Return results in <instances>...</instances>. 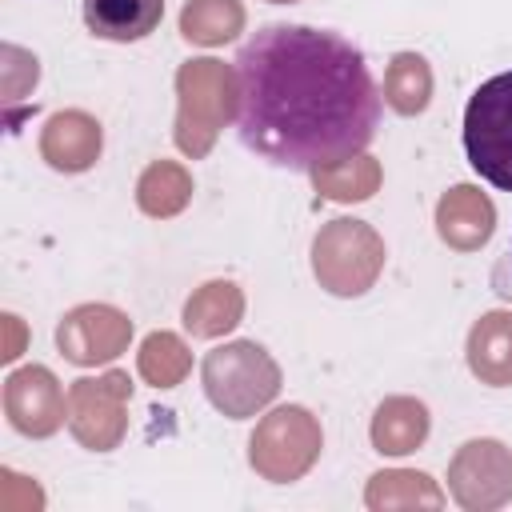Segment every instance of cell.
I'll return each mask as SVG.
<instances>
[{"mask_svg": "<svg viewBox=\"0 0 512 512\" xmlns=\"http://www.w3.org/2000/svg\"><path fill=\"white\" fill-rule=\"evenodd\" d=\"M236 132L264 160L296 172L348 160L380 124V88L344 36L268 24L236 52Z\"/></svg>", "mask_w": 512, "mask_h": 512, "instance_id": "6da1fadb", "label": "cell"}, {"mask_svg": "<svg viewBox=\"0 0 512 512\" xmlns=\"http://www.w3.org/2000/svg\"><path fill=\"white\" fill-rule=\"evenodd\" d=\"M468 164L492 184L512 192V72L484 80L464 108Z\"/></svg>", "mask_w": 512, "mask_h": 512, "instance_id": "7a4b0ae2", "label": "cell"}, {"mask_svg": "<svg viewBox=\"0 0 512 512\" xmlns=\"http://www.w3.org/2000/svg\"><path fill=\"white\" fill-rule=\"evenodd\" d=\"M176 88H180L176 140L188 156H204L220 124L236 116V72H228L216 60H188L176 76Z\"/></svg>", "mask_w": 512, "mask_h": 512, "instance_id": "3957f363", "label": "cell"}, {"mask_svg": "<svg viewBox=\"0 0 512 512\" xmlns=\"http://www.w3.org/2000/svg\"><path fill=\"white\" fill-rule=\"evenodd\" d=\"M204 388L212 396V404L240 420L252 416L260 404H268L280 388V372L276 364L264 356V348L240 340V344H224L216 352H208L204 360Z\"/></svg>", "mask_w": 512, "mask_h": 512, "instance_id": "277c9868", "label": "cell"}, {"mask_svg": "<svg viewBox=\"0 0 512 512\" xmlns=\"http://www.w3.org/2000/svg\"><path fill=\"white\" fill-rule=\"evenodd\" d=\"M384 260V248L372 228L360 220H336L316 236L312 264L316 276L336 292V296H356L376 280V268Z\"/></svg>", "mask_w": 512, "mask_h": 512, "instance_id": "5b68a950", "label": "cell"}, {"mask_svg": "<svg viewBox=\"0 0 512 512\" xmlns=\"http://www.w3.org/2000/svg\"><path fill=\"white\" fill-rule=\"evenodd\" d=\"M320 448V432L304 408H280L272 412L256 436H252V464L268 480H292L300 476Z\"/></svg>", "mask_w": 512, "mask_h": 512, "instance_id": "8992f818", "label": "cell"}, {"mask_svg": "<svg viewBox=\"0 0 512 512\" xmlns=\"http://www.w3.org/2000/svg\"><path fill=\"white\" fill-rule=\"evenodd\" d=\"M124 396L128 380L120 372L100 380H76L68 388V424L80 444L88 448H112L124 432Z\"/></svg>", "mask_w": 512, "mask_h": 512, "instance_id": "52a82bcc", "label": "cell"}, {"mask_svg": "<svg viewBox=\"0 0 512 512\" xmlns=\"http://www.w3.org/2000/svg\"><path fill=\"white\" fill-rule=\"evenodd\" d=\"M128 336H132L128 316L108 308V304H80L56 328L60 352L72 364H108L112 356L124 352Z\"/></svg>", "mask_w": 512, "mask_h": 512, "instance_id": "ba28073f", "label": "cell"}, {"mask_svg": "<svg viewBox=\"0 0 512 512\" xmlns=\"http://www.w3.org/2000/svg\"><path fill=\"white\" fill-rule=\"evenodd\" d=\"M4 412L24 436H52L68 416V396L48 368H16L4 380Z\"/></svg>", "mask_w": 512, "mask_h": 512, "instance_id": "9c48e42d", "label": "cell"}, {"mask_svg": "<svg viewBox=\"0 0 512 512\" xmlns=\"http://www.w3.org/2000/svg\"><path fill=\"white\" fill-rule=\"evenodd\" d=\"M452 488L460 504L480 508V504H500L512 492V460L500 444L492 440H472L452 464Z\"/></svg>", "mask_w": 512, "mask_h": 512, "instance_id": "30bf717a", "label": "cell"}, {"mask_svg": "<svg viewBox=\"0 0 512 512\" xmlns=\"http://www.w3.org/2000/svg\"><path fill=\"white\" fill-rule=\"evenodd\" d=\"M40 152L60 172H84L100 156V124L84 112H56L44 124Z\"/></svg>", "mask_w": 512, "mask_h": 512, "instance_id": "8fae6325", "label": "cell"}, {"mask_svg": "<svg viewBox=\"0 0 512 512\" xmlns=\"http://www.w3.org/2000/svg\"><path fill=\"white\" fill-rule=\"evenodd\" d=\"M164 16V0H84V24L100 40H144Z\"/></svg>", "mask_w": 512, "mask_h": 512, "instance_id": "7c38bea8", "label": "cell"}, {"mask_svg": "<svg viewBox=\"0 0 512 512\" xmlns=\"http://www.w3.org/2000/svg\"><path fill=\"white\" fill-rule=\"evenodd\" d=\"M468 364L488 384H512V316L492 312L468 336Z\"/></svg>", "mask_w": 512, "mask_h": 512, "instance_id": "4fadbf2b", "label": "cell"}, {"mask_svg": "<svg viewBox=\"0 0 512 512\" xmlns=\"http://www.w3.org/2000/svg\"><path fill=\"white\" fill-rule=\"evenodd\" d=\"M492 232V204L476 188H452L440 200V236L456 248H476Z\"/></svg>", "mask_w": 512, "mask_h": 512, "instance_id": "5bb4252c", "label": "cell"}, {"mask_svg": "<svg viewBox=\"0 0 512 512\" xmlns=\"http://www.w3.org/2000/svg\"><path fill=\"white\" fill-rule=\"evenodd\" d=\"M424 436H428V412H424V404H416V400H388L376 412V424H372L376 452L400 456V452H412Z\"/></svg>", "mask_w": 512, "mask_h": 512, "instance_id": "9a60e30c", "label": "cell"}, {"mask_svg": "<svg viewBox=\"0 0 512 512\" xmlns=\"http://www.w3.org/2000/svg\"><path fill=\"white\" fill-rule=\"evenodd\" d=\"M240 308H244V300H240L236 284L216 280V284H204V288L188 300L184 324H188L192 336H220V332H228V328L240 320Z\"/></svg>", "mask_w": 512, "mask_h": 512, "instance_id": "2e32d148", "label": "cell"}, {"mask_svg": "<svg viewBox=\"0 0 512 512\" xmlns=\"http://www.w3.org/2000/svg\"><path fill=\"white\" fill-rule=\"evenodd\" d=\"M244 8L236 0H188L180 16V32L196 44H224L240 32Z\"/></svg>", "mask_w": 512, "mask_h": 512, "instance_id": "e0dca14e", "label": "cell"}, {"mask_svg": "<svg viewBox=\"0 0 512 512\" xmlns=\"http://www.w3.org/2000/svg\"><path fill=\"white\" fill-rule=\"evenodd\" d=\"M428 92H432L428 64H424L420 56H412V52H400V56L392 60L388 76H384V96H388V104H392L396 112L412 116V112H420V108L428 104Z\"/></svg>", "mask_w": 512, "mask_h": 512, "instance_id": "ac0fdd59", "label": "cell"}, {"mask_svg": "<svg viewBox=\"0 0 512 512\" xmlns=\"http://www.w3.org/2000/svg\"><path fill=\"white\" fill-rule=\"evenodd\" d=\"M312 180H316V188L328 192L332 200H364V196H372V188H376V164H372L364 152H356V156H348V160H336V164L316 168Z\"/></svg>", "mask_w": 512, "mask_h": 512, "instance_id": "d6986e66", "label": "cell"}, {"mask_svg": "<svg viewBox=\"0 0 512 512\" xmlns=\"http://www.w3.org/2000/svg\"><path fill=\"white\" fill-rule=\"evenodd\" d=\"M188 176L176 168V164H152L144 176H140V208L152 212V216H172L184 208L188 200Z\"/></svg>", "mask_w": 512, "mask_h": 512, "instance_id": "ffe728a7", "label": "cell"}, {"mask_svg": "<svg viewBox=\"0 0 512 512\" xmlns=\"http://www.w3.org/2000/svg\"><path fill=\"white\" fill-rule=\"evenodd\" d=\"M184 368H188V352H184V344L176 336L156 332V336L144 340V348H140V372H144V380H152L160 388H172L184 376Z\"/></svg>", "mask_w": 512, "mask_h": 512, "instance_id": "44dd1931", "label": "cell"}, {"mask_svg": "<svg viewBox=\"0 0 512 512\" xmlns=\"http://www.w3.org/2000/svg\"><path fill=\"white\" fill-rule=\"evenodd\" d=\"M276 4H284V0H276ZM288 4H292V0H288Z\"/></svg>", "mask_w": 512, "mask_h": 512, "instance_id": "7402d4cb", "label": "cell"}]
</instances>
